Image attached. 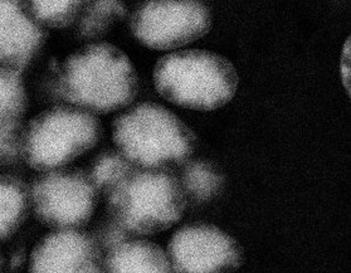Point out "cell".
I'll list each match as a JSON object with an SVG mask.
<instances>
[{
    "mask_svg": "<svg viewBox=\"0 0 351 273\" xmlns=\"http://www.w3.org/2000/svg\"><path fill=\"white\" fill-rule=\"evenodd\" d=\"M84 43L64 56H47L32 75L37 99L64 102L96 116L132 105L140 84L129 54L104 39Z\"/></svg>",
    "mask_w": 351,
    "mask_h": 273,
    "instance_id": "6da1fadb",
    "label": "cell"
},
{
    "mask_svg": "<svg viewBox=\"0 0 351 273\" xmlns=\"http://www.w3.org/2000/svg\"><path fill=\"white\" fill-rule=\"evenodd\" d=\"M104 136L99 116L53 99H37L21 132V164L29 175L75 167Z\"/></svg>",
    "mask_w": 351,
    "mask_h": 273,
    "instance_id": "7a4b0ae2",
    "label": "cell"
},
{
    "mask_svg": "<svg viewBox=\"0 0 351 273\" xmlns=\"http://www.w3.org/2000/svg\"><path fill=\"white\" fill-rule=\"evenodd\" d=\"M114 150L138 169L167 170L193 155L197 137L167 107L154 102L130 105L111 125Z\"/></svg>",
    "mask_w": 351,
    "mask_h": 273,
    "instance_id": "3957f363",
    "label": "cell"
},
{
    "mask_svg": "<svg viewBox=\"0 0 351 273\" xmlns=\"http://www.w3.org/2000/svg\"><path fill=\"white\" fill-rule=\"evenodd\" d=\"M153 82L160 97L173 105L214 111L236 96L239 77L233 63L221 54L184 49L158 60Z\"/></svg>",
    "mask_w": 351,
    "mask_h": 273,
    "instance_id": "277c9868",
    "label": "cell"
},
{
    "mask_svg": "<svg viewBox=\"0 0 351 273\" xmlns=\"http://www.w3.org/2000/svg\"><path fill=\"white\" fill-rule=\"evenodd\" d=\"M108 222L134 237H149L182 219L185 195L168 170L135 167L106 197Z\"/></svg>",
    "mask_w": 351,
    "mask_h": 273,
    "instance_id": "5b68a950",
    "label": "cell"
},
{
    "mask_svg": "<svg viewBox=\"0 0 351 273\" xmlns=\"http://www.w3.org/2000/svg\"><path fill=\"white\" fill-rule=\"evenodd\" d=\"M31 187L38 229H84L102 197L87 171L78 167L31 175Z\"/></svg>",
    "mask_w": 351,
    "mask_h": 273,
    "instance_id": "8992f818",
    "label": "cell"
},
{
    "mask_svg": "<svg viewBox=\"0 0 351 273\" xmlns=\"http://www.w3.org/2000/svg\"><path fill=\"white\" fill-rule=\"evenodd\" d=\"M212 16L200 0H147L130 16L131 34L153 51H171L204 37Z\"/></svg>",
    "mask_w": 351,
    "mask_h": 273,
    "instance_id": "52a82bcc",
    "label": "cell"
},
{
    "mask_svg": "<svg viewBox=\"0 0 351 273\" xmlns=\"http://www.w3.org/2000/svg\"><path fill=\"white\" fill-rule=\"evenodd\" d=\"M24 273H105V254L86 229H38L23 253Z\"/></svg>",
    "mask_w": 351,
    "mask_h": 273,
    "instance_id": "ba28073f",
    "label": "cell"
},
{
    "mask_svg": "<svg viewBox=\"0 0 351 273\" xmlns=\"http://www.w3.org/2000/svg\"><path fill=\"white\" fill-rule=\"evenodd\" d=\"M167 254L173 273H232L243 258L233 237L208 224H191L176 230Z\"/></svg>",
    "mask_w": 351,
    "mask_h": 273,
    "instance_id": "9c48e42d",
    "label": "cell"
},
{
    "mask_svg": "<svg viewBox=\"0 0 351 273\" xmlns=\"http://www.w3.org/2000/svg\"><path fill=\"white\" fill-rule=\"evenodd\" d=\"M49 32L25 0H0V66L33 75L48 56Z\"/></svg>",
    "mask_w": 351,
    "mask_h": 273,
    "instance_id": "30bf717a",
    "label": "cell"
},
{
    "mask_svg": "<svg viewBox=\"0 0 351 273\" xmlns=\"http://www.w3.org/2000/svg\"><path fill=\"white\" fill-rule=\"evenodd\" d=\"M32 228L31 175L22 167L0 169V247L8 250L28 238Z\"/></svg>",
    "mask_w": 351,
    "mask_h": 273,
    "instance_id": "8fae6325",
    "label": "cell"
},
{
    "mask_svg": "<svg viewBox=\"0 0 351 273\" xmlns=\"http://www.w3.org/2000/svg\"><path fill=\"white\" fill-rule=\"evenodd\" d=\"M104 254L105 273H173L167 252L145 237L129 235Z\"/></svg>",
    "mask_w": 351,
    "mask_h": 273,
    "instance_id": "7c38bea8",
    "label": "cell"
},
{
    "mask_svg": "<svg viewBox=\"0 0 351 273\" xmlns=\"http://www.w3.org/2000/svg\"><path fill=\"white\" fill-rule=\"evenodd\" d=\"M37 99L32 75L0 66V132L21 129Z\"/></svg>",
    "mask_w": 351,
    "mask_h": 273,
    "instance_id": "4fadbf2b",
    "label": "cell"
},
{
    "mask_svg": "<svg viewBox=\"0 0 351 273\" xmlns=\"http://www.w3.org/2000/svg\"><path fill=\"white\" fill-rule=\"evenodd\" d=\"M125 18L123 0H88L73 28L81 42L102 40L107 32Z\"/></svg>",
    "mask_w": 351,
    "mask_h": 273,
    "instance_id": "5bb4252c",
    "label": "cell"
},
{
    "mask_svg": "<svg viewBox=\"0 0 351 273\" xmlns=\"http://www.w3.org/2000/svg\"><path fill=\"white\" fill-rule=\"evenodd\" d=\"M223 176L215 167L203 161H189L182 173V189L184 195L197 203H204L213 199L223 188Z\"/></svg>",
    "mask_w": 351,
    "mask_h": 273,
    "instance_id": "9a60e30c",
    "label": "cell"
},
{
    "mask_svg": "<svg viewBox=\"0 0 351 273\" xmlns=\"http://www.w3.org/2000/svg\"><path fill=\"white\" fill-rule=\"evenodd\" d=\"M88 0H25L32 13L47 31L75 27Z\"/></svg>",
    "mask_w": 351,
    "mask_h": 273,
    "instance_id": "2e32d148",
    "label": "cell"
},
{
    "mask_svg": "<svg viewBox=\"0 0 351 273\" xmlns=\"http://www.w3.org/2000/svg\"><path fill=\"white\" fill-rule=\"evenodd\" d=\"M134 169L135 167L114 149L99 154L92 161L90 169L86 171L99 194L106 197Z\"/></svg>",
    "mask_w": 351,
    "mask_h": 273,
    "instance_id": "e0dca14e",
    "label": "cell"
},
{
    "mask_svg": "<svg viewBox=\"0 0 351 273\" xmlns=\"http://www.w3.org/2000/svg\"><path fill=\"white\" fill-rule=\"evenodd\" d=\"M340 72H341V78L345 87L350 90V38L346 40L343 46L341 60H340Z\"/></svg>",
    "mask_w": 351,
    "mask_h": 273,
    "instance_id": "ac0fdd59",
    "label": "cell"
},
{
    "mask_svg": "<svg viewBox=\"0 0 351 273\" xmlns=\"http://www.w3.org/2000/svg\"><path fill=\"white\" fill-rule=\"evenodd\" d=\"M8 271V250L0 247V273Z\"/></svg>",
    "mask_w": 351,
    "mask_h": 273,
    "instance_id": "d6986e66",
    "label": "cell"
}]
</instances>
